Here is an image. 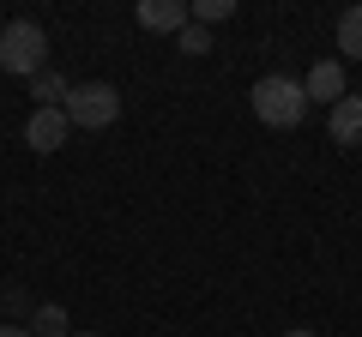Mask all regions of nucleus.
Returning a JSON list of instances; mask_svg holds the SVG:
<instances>
[{"mask_svg":"<svg viewBox=\"0 0 362 337\" xmlns=\"http://www.w3.org/2000/svg\"><path fill=\"white\" fill-rule=\"evenodd\" d=\"M254 115L266 121V127H278V133H290L302 115H308V91H302V78H284V73H266V78H254Z\"/></svg>","mask_w":362,"mask_h":337,"instance_id":"nucleus-1","label":"nucleus"},{"mask_svg":"<svg viewBox=\"0 0 362 337\" xmlns=\"http://www.w3.org/2000/svg\"><path fill=\"white\" fill-rule=\"evenodd\" d=\"M0 66L18 73V78L49 73V37H42L37 18H13V25L0 30Z\"/></svg>","mask_w":362,"mask_h":337,"instance_id":"nucleus-2","label":"nucleus"},{"mask_svg":"<svg viewBox=\"0 0 362 337\" xmlns=\"http://www.w3.org/2000/svg\"><path fill=\"white\" fill-rule=\"evenodd\" d=\"M61 109H66L73 127L103 133V127H115V121H121V91H115V85H103V78H90V85H73V91H66Z\"/></svg>","mask_w":362,"mask_h":337,"instance_id":"nucleus-3","label":"nucleus"},{"mask_svg":"<svg viewBox=\"0 0 362 337\" xmlns=\"http://www.w3.org/2000/svg\"><path fill=\"white\" fill-rule=\"evenodd\" d=\"M66 133H73L66 109H30V121H25V145H30L37 157L61 151V145H66Z\"/></svg>","mask_w":362,"mask_h":337,"instance_id":"nucleus-4","label":"nucleus"},{"mask_svg":"<svg viewBox=\"0 0 362 337\" xmlns=\"http://www.w3.org/2000/svg\"><path fill=\"white\" fill-rule=\"evenodd\" d=\"M133 18H139L145 30H187L194 25V6H187V0H139V6H133Z\"/></svg>","mask_w":362,"mask_h":337,"instance_id":"nucleus-5","label":"nucleus"},{"mask_svg":"<svg viewBox=\"0 0 362 337\" xmlns=\"http://www.w3.org/2000/svg\"><path fill=\"white\" fill-rule=\"evenodd\" d=\"M326 133H332V145H344V151H356L362 145V97H338L332 109H326Z\"/></svg>","mask_w":362,"mask_h":337,"instance_id":"nucleus-6","label":"nucleus"},{"mask_svg":"<svg viewBox=\"0 0 362 337\" xmlns=\"http://www.w3.org/2000/svg\"><path fill=\"white\" fill-rule=\"evenodd\" d=\"M302 91H308V103H326V109H332L338 97H344V61H320L308 78H302Z\"/></svg>","mask_w":362,"mask_h":337,"instance_id":"nucleus-7","label":"nucleus"},{"mask_svg":"<svg viewBox=\"0 0 362 337\" xmlns=\"http://www.w3.org/2000/svg\"><path fill=\"white\" fill-rule=\"evenodd\" d=\"M30 337H73V319H66V307L42 301V307L30 313Z\"/></svg>","mask_w":362,"mask_h":337,"instance_id":"nucleus-8","label":"nucleus"},{"mask_svg":"<svg viewBox=\"0 0 362 337\" xmlns=\"http://www.w3.org/2000/svg\"><path fill=\"white\" fill-rule=\"evenodd\" d=\"M66 91H73V85H66V78L54 73V66L30 78V97H37V109H61V103H66Z\"/></svg>","mask_w":362,"mask_h":337,"instance_id":"nucleus-9","label":"nucleus"},{"mask_svg":"<svg viewBox=\"0 0 362 337\" xmlns=\"http://www.w3.org/2000/svg\"><path fill=\"white\" fill-rule=\"evenodd\" d=\"M338 49H344V61H362V6L338 18Z\"/></svg>","mask_w":362,"mask_h":337,"instance_id":"nucleus-10","label":"nucleus"},{"mask_svg":"<svg viewBox=\"0 0 362 337\" xmlns=\"http://www.w3.org/2000/svg\"><path fill=\"white\" fill-rule=\"evenodd\" d=\"M235 18V0H194V25H223Z\"/></svg>","mask_w":362,"mask_h":337,"instance_id":"nucleus-11","label":"nucleus"},{"mask_svg":"<svg viewBox=\"0 0 362 337\" xmlns=\"http://www.w3.org/2000/svg\"><path fill=\"white\" fill-rule=\"evenodd\" d=\"M175 49H181V54H194V61H199V54H211V30H206V25H187V30L175 37Z\"/></svg>","mask_w":362,"mask_h":337,"instance_id":"nucleus-12","label":"nucleus"},{"mask_svg":"<svg viewBox=\"0 0 362 337\" xmlns=\"http://www.w3.org/2000/svg\"><path fill=\"white\" fill-rule=\"evenodd\" d=\"M0 313H30V295L25 289H6V295H0Z\"/></svg>","mask_w":362,"mask_h":337,"instance_id":"nucleus-13","label":"nucleus"},{"mask_svg":"<svg viewBox=\"0 0 362 337\" xmlns=\"http://www.w3.org/2000/svg\"><path fill=\"white\" fill-rule=\"evenodd\" d=\"M0 337H30V325H0Z\"/></svg>","mask_w":362,"mask_h":337,"instance_id":"nucleus-14","label":"nucleus"},{"mask_svg":"<svg viewBox=\"0 0 362 337\" xmlns=\"http://www.w3.org/2000/svg\"><path fill=\"white\" fill-rule=\"evenodd\" d=\"M284 337H314V331H302V325H296V331H284Z\"/></svg>","mask_w":362,"mask_h":337,"instance_id":"nucleus-15","label":"nucleus"},{"mask_svg":"<svg viewBox=\"0 0 362 337\" xmlns=\"http://www.w3.org/2000/svg\"><path fill=\"white\" fill-rule=\"evenodd\" d=\"M73 337H103V331H73Z\"/></svg>","mask_w":362,"mask_h":337,"instance_id":"nucleus-16","label":"nucleus"}]
</instances>
